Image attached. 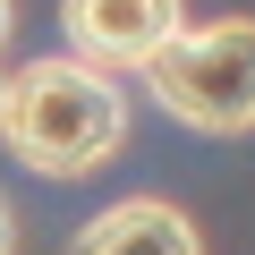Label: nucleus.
<instances>
[{"instance_id": "f03ea898", "label": "nucleus", "mask_w": 255, "mask_h": 255, "mask_svg": "<svg viewBox=\"0 0 255 255\" xmlns=\"http://www.w3.org/2000/svg\"><path fill=\"white\" fill-rule=\"evenodd\" d=\"M145 94L204 128V136H238L255 128V26L221 17V26H179L153 60H145Z\"/></svg>"}, {"instance_id": "20e7f679", "label": "nucleus", "mask_w": 255, "mask_h": 255, "mask_svg": "<svg viewBox=\"0 0 255 255\" xmlns=\"http://www.w3.org/2000/svg\"><path fill=\"white\" fill-rule=\"evenodd\" d=\"M68 255H204V238H196V221H187L179 204L128 196V204L94 213V221L68 238Z\"/></svg>"}, {"instance_id": "7ed1b4c3", "label": "nucleus", "mask_w": 255, "mask_h": 255, "mask_svg": "<svg viewBox=\"0 0 255 255\" xmlns=\"http://www.w3.org/2000/svg\"><path fill=\"white\" fill-rule=\"evenodd\" d=\"M60 26H68V43H77V60H94V68H145L179 26H187V9L179 0H60Z\"/></svg>"}, {"instance_id": "423d86ee", "label": "nucleus", "mask_w": 255, "mask_h": 255, "mask_svg": "<svg viewBox=\"0 0 255 255\" xmlns=\"http://www.w3.org/2000/svg\"><path fill=\"white\" fill-rule=\"evenodd\" d=\"M9 17H17V9H9V0H0V43H9Z\"/></svg>"}, {"instance_id": "39448f33", "label": "nucleus", "mask_w": 255, "mask_h": 255, "mask_svg": "<svg viewBox=\"0 0 255 255\" xmlns=\"http://www.w3.org/2000/svg\"><path fill=\"white\" fill-rule=\"evenodd\" d=\"M17 247V221H9V204H0V255H9Z\"/></svg>"}, {"instance_id": "f257e3e1", "label": "nucleus", "mask_w": 255, "mask_h": 255, "mask_svg": "<svg viewBox=\"0 0 255 255\" xmlns=\"http://www.w3.org/2000/svg\"><path fill=\"white\" fill-rule=\"evenodd\" d=\"M0 136L9 153L43 179H85L119 153L128 136V94L94 60H26L17 77H0Z\"/></svg>"}]
</instances>
